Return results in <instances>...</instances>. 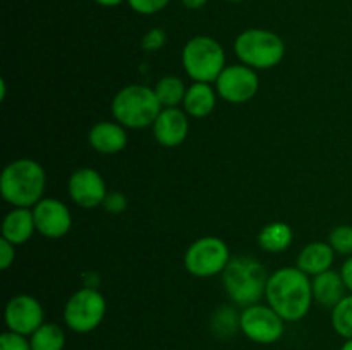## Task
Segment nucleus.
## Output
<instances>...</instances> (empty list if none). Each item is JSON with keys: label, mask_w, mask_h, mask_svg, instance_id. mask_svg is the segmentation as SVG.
<instances>
[{"label": "nucleus", "mask_w": 352, "mask_h": 350, "mask_svg": "<svg viewBox=\"0 0 352 350\" xmlns=\"http://www.w3.org/2000/svg\"><path fill=\"white\" fill-rule=\"evenodd\" d=\"M265 299L285 323L301 321L315 301L311 278L298 266L280 268L268 277Z\"/></svg>", "instance_id": "1"}, {"label": "nucleus", "mask_w": 352, "mask_h": 350, "mask_svg": "<svg viewBox=\"0 0 352 350\" xmlns=\"http://www.w3.org/2000/svg\"><path fill=\"white\" fill-rule=\"evenodd\" d=\"M47 175L31 158L14 160L0 175V194L14 208H34L43 199Z\"/></svg>", "instance_id": "2"}, {"label": "nucleus", "mask_w": 352, "mask_h": 350, "mask_svg": "<svg viewBox=\"0 0 352 350\" xmlns=\"http://www.w3.org/2000/svg\"><path fill=\"white\" fill-rule=\"evenodd\" d=\"M223 288L237 305H253L267 290V271L258 259L250 256L232 257L222 273Z\"/></svg>", "instance_id": "3"}, {"label": "nucleus", "mask_w": 352, "mask_h": 350, "mask_svg": "<svg viewBox=\"0 0 352 350\" xmlns=\"http://www.w3.org/2000/svg\"><path fill=\"white\" fill-rule=\"evenodd\" d=\"M162 108L153 88L131 84L120 89L112 100V115L126 129H144L153 126Z\"/></svg>", "instance_id": "4"}, {"label": "nucleus", "mask_w": 352, "mask_h": 350, "mask_svg": "<svg viewBox=\"0 0 352 350\" xmlns=\"http://www.w3.org/2000/svg\"><path fill=\"white\" fill-rule=\"evenodd\" d=\"M234 51L241 64L254 71L258 69L267 71L280 64L285 55V43L274 31L251 27L237 34L234 41Z\"/></svg>", "instance_id": "5"}, {"label": "nucleus", "mask_w": 352, "mask_h": 350, "mask_svg": "<svg viewBox=\"0 0 352 350\" xmlns=\"http://www.w3.org/2000/svg\"><path fill=\"white\" fill-rule=\"evenodd\" d=\"M182 67L195 82H215L226 65V51L212 36H192L182 48Z\"/></svg>", "instance_id": "6"}, {"label": "nucleus", "mask_w": 352, "mask_h": 350, "mask_svg": "<svg viewBox=\"0 0 352 350\" xmlns=\"http://www.w3.org/2000/svg\"><path fill=\"white\" fill-rule=\"evenodd\" d=\"M107 314V301L95 287H82L67 299L64 305V323L74 333H91L102 325Z\"/></svg>", "instance_id": "7"}, {"label": "nucleus", "mask_w": 352, "mask_h": 350, "mask_svg": "<svg viewBox=\"0 0 352 350\" xmlns=\"http://www.w3.org/2000/svg\"><path fill=\"white\" fill-rule=\"evenodd\" d=\"M230 257L229 246L219 237H201L188 247L184 254V268L189 275L210 278L223 273Z\"/></svg>", "instance_id": "8"}, {"label": "nucleus", "mask_w": 352, "mask_h": 350, "mask_svg": "<svg viewBox=\"0 0 352 350\" xmlns=\"http://www.w3.org/2000/svg\"><path fill=\"white\" fill-rule=\"evenodd\" d=\"M239 329L251 342L272 345L284 336L285 321L270 305L258 302L243 307L239 314Z\"/></svg>", "instance_id": "9"}, {"label": "nucleus", "mask_w": 352, "mask_h": 350, "mask_svg": "<svg viewBox=\"0 0 352 350\" xmlns=\"http://www.w3.org/2000/svg\"><path fill=\"white\" fill-rule=\"evenodd\" d=\"M217 95L227 103L241 105L256 96L260 89V79L254 69L244 64L227 65L215 81Z\"/></svg>", "instance_id": "10"}, {"label": "nucleus", "mask_w": 352, "mask_h": 350, "mask_svg": "<svg viewBox=\"0 0 352 350\" xmlns=\"http://www.w3.org/2000/svg\"><path fill=\"white\" fill-rule=\"evenodd\" d=\"M3 319L9 331L31 336L45 323V311L36 297L19 294L7 302Z\"/></svg>", "instance_id": "11"}, {"label": "nucleus", "mask_w": 352, "mask_h": 350, "mask_svg": "<svg viewBox=\"0 0 352 350\" xmlns=\"http://www.w3.org/2000/svg\"><path fill=\"white\" fill-rule=\"evenodd\" d=\"M67 191L72 202L86 209L102 206L109 194L107 184L100 172L89 167H82L72 172L67 182Z\"/></svg>", "instance_id": "12"}, {"label": "nucleus", "mask_w": 352, "mask_h": 350, "mask_svg": "<svg viewBox=\"0 0 352 350\" xmlns=\"http://www.w3.org/2000/svg\"><path fill=\"white\" fill-rule=\"evenodd\" d=\"M36 232L47 239H60L67 235L72 226V216L67 205L60 199L43 198L33 208Z\"/></svg>", "instance_id": "13"}, {"label": "nucleus", "mask_w": 352, "mask_h": 350, "mask_svg": "<svg viewBox=\"0 0 352 350\" xmlns=\"http://www.w3.org/2000/svg\"><path fill=\"white\" fill-rule=\"evenodd\" d=\"M153 136L164 148H177L189 134L188 113L177 108H162L153 126Z\"/></svg>", "instance_id": "14"}, {"label": "nucleus", "mask_w": 352, "mask_h": 350, "mask_svg": "<svg viewBox=\"0 0 352 350\" xmlns=\"http://www.w3.org/2000/svg\"><path fill=\"white\" fill-rule=\"evenodd\" d=\"M88 143L96 153L116 154L127 146L126 127L119 122L102 120L89 129Z\"/></svg>", "instance_id": "15"}, {"label": "nucleus", "mask_w": 352, "mask_h": 350, "mask_svg": "<svg viewBox=\"0 0 352 350\" xmlns=\"http://www.w3.org/2000/svg\"><path fill=\"white\" fill-rule=\"evenodd\" d=\"M36 232L33 208H14L3 216L2 239L9 240L14 246L28 242Z\"/></svg>", "instance_id": "16"}, {"label": "nucleus", "mask_w": 352, "mask_h": 350, "mask_svg": "<svg viewBox=\"0 0 352 350\" xmlns=\"http://www.w3.org/2000/svg\"><path fill=\"white\" fill-rule=\"evenodd\" d=\"M313 299L323 307L333 309L344 297H346V283L342 280L340 271H323L311 280Z\"/></svg>", "instance_id": "17"}, {"label": "nucleus", "mask_w": 352, "mask_h": 350, "mask_svg": "<svg viewBox=\"0 0 352 350\" xmlns=\"http://www.w3.org/2000/svg\"><path fill=\"white\" fill-rule=\"evenodd\" d=\"M336 250L329 242H309L299 253L296 266L305 271L308 277H316L323 271L332 270Z\"/></svg>", "instance_id": "18"}, {"label": "nucleus", "mask_w": 352, "mask_h": 350, "mask_svg": "<svg viewBox=\"0 0 352 350\" xmlns=\"http://www.w3.org/2000/svg\"><path fill=\"white\" fill-rule=\"evenodd\" d=\"M217 91L210 82H192L184 96V112L192 119H205L215 110Z\"/></svg>", "instance_id": "19"}, {"label": "nucleus", "mask_w": 352, "mask_h": 350, "mask_svg": "<svg viewBox=\"0 0 352 350\" xmlns=\"http://www.w3.org/2000/svg\"><path fill=\"white\" fill-rule=\"evenodd\" d=\"M292 229L284 222H272L258 233V246L267 253H282L292 244Z\"/></svg>", "instance_id": "20"}, {"label": "nucleus", "mask_w": 352, "mask_h": 350, "mask_svg": "<svg viewBox=\"0 0 352 350\" xmlns=\"http://www.w3.org/2000/svg\"><path fill=\"white\" fill-rule=\"evenodd\" d=\"M65 331L55 323H43L33 335L30 336L33 350H64Z\"/></svg>", "instance_id": "21"}, {"label": "nucleus", "mask_w": 352, "mask_h": 350, "mask_svg": "<svg viewBox=\"0 0 352 350\" xmlns=\"http://www.w3.org/2000/svg\"><path fill=\"white\" fill-rule=\"evenodd\" d=\"M153 89L164 108H177L184 102L186 91H188L184 82L177 75H165V78L158 79Z\"/></svg>", "instance_id": "22"}, {"label": "nucleus", "mask_w": 352, "mask_h": 350, "mask_svg": "<svg viewBox=\"0 0 352 350\" xmlns=\"http://www.w3.org/2000/svg\"><path fill=\"white\" fill-rule=\"evenodd\" d=\"M332 326L344 340L352 338V294L346 295L336 307L332 309Z\"/></svg>", "instance_id": "23"}, {"label": "nucleus", "mask_w": 352, "mask_h": 350, "mask_svg": "<svg viewBox=\"0 0 352 350\" xmlns=\"http://www.w3.org/2000/svg\"><path fill=\"white\" fill-rule=\"evenodd\" d=\"M212 329L219 336L232 335L236 329H239V316L230 307L219 309L212 319Z\"/></svg>", "instance_id": "24"}, {"label": "nucleus", "mask_w": 352, "mask_h": 350, "mask_svg": "<svg viewBox=\"0 0 352 350\" xmlns=\"http://www.w3.org/2000/svg\"><path fill=\"white\" fill-rule=\"evenodd\" d=\"M329 244L336 253L344 256H352V226L339 225L330 232Z\"/></svg>", "instance_id": "25"}, {"label": "nucleus", "mask_w": 352, "mask_h": 350, "mask_svg": "<svg viewBox=\"0 0 352 350\" xmlns=\"http://www.w3.org/2000/svg\"><path fill=\"white\" fill-rule=\"evenodd\" d=\"M0 350H33L30 343V336L19 335L14 331H3L0 336Z\"/></svg>", "instance_id": "26"}, {"label": "nucleus", "mask_w": 352, "mask_h": 350, "mask_svg": "<svg viewBox=\"0 0 352 350\" xmlns=\"http://www.w3.org/2000/svg\"><path fill=\"white\" fill-rule=\"evenodd\" d=\"M170 0H127V5L138 14H143V16H151V14H157L160 10H164L168 5Z\"/></svg>", "instance_id": "27"}, {"label": "nucleus", "mask_w": 352, "mask_h": 350, "mask_svg": "<svg viewBox=\"0 0 352 350\" xmlns=\"http://www.w3.org/2000/svg\"><path fill=\"white\" fill-rule=\"evenodd\" d=\"M167 41V34L162 27H151L144 33L143 40H141V47L144 51H158Z\"/></svg>", "instance_id": "28"}, {"label": "nucleus", "mask_w": 352, "mask_h": 350, "mask_svg": "<svg viewBox=\"0 0 352 350\" xmlns=\"http://www.w3.org/2000/svg\"><path fill=\"white\" fill-rule=\"evenodd\" d=\"M103 208L107 209L112 215H120L122 211H126L127 208V198L119 191H110L107 194L105 201H103Z\"/></svg>", "instance_id": "29"}, {"label": "nucleus", "mask_w": 352, "mask_h": 350, "mask_svg": "<svg viewBox=\"0 0 352 350\" xmlns=\"http://www.w3.org/2000/svg\"><path fill=\"white\" fill-rule=\"evenodd\" d=\"M14 259H16V246L10 244L9 240L0 239V268L3 271L9 270L12 266Z\"/></svg>", "instance_id": "30"}, {"label": "nucleus", "mask_w": 352, "mask_h": 350, "mask_svg": "<svg viewBox=\"0 0 352 350\" xmlns=\"http://www.w3.org/2000/svg\"><path fill=\"white\" fill-rule=\"evenodd\" d=\"M340 275H342V280L344 283H346L347 290L352 294V256H349L344 261L342 268H340Z\"/></svg>", "instance_id": "31"}, {"label": "nucleus", "mask_w": 352, "mask_h": 350, "mask_svg": "<svg viewBox=\"0 0 352 350\" xmlns=\"http://www.w3.org/2000/svg\"><path fill=\"white\" fill-rule=\"evenodd\" d=\"M182 5L189 10H198L201 7H205L208 3V0H181Z\"/></svg>", "instance_id": "32"}, {"label": "nucleus", "mask_w": 352, "mask_h": 350, "mask_svg": "<svg viewBox=\"0 0 352 350\" xmlns=\"http://www.w3.org/2000/svg\"><path fill=\"white\" fill-rule=\"evenodd\" d=\"M93 2H96L102 7H117L122 2H127V0H93Z\"/></svg>", "instance_id": "33"}, {"label": "nucleus", "mask_w": 352, "mask_h": 350, "mask_svg": "<svg viewBox=\"0 0 352 350\" xmlns=\"http://www.w3.org/2000/svg\"><path fill=\"white\" fill-rule=\"evenodd\" d=\"M340 350H352V338L346 340V342L342 343V347H340Z\"/></svg>", "instance_id": "34"}, {"label": "nucleus", "mask_w": 352, "mask_h": 350, "mask_svg": "<svg viewBox=\"0 0 352 350\" xmlns=\"http://www.w3.org/2000/svg\"><path fill=\"white\" fill-rule=\"evenodd\" d=\"M226 2H232V3H237V2H244V0H226Z\"/></svg>", "instance_id": "35"}]
</instances>
